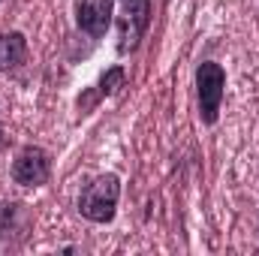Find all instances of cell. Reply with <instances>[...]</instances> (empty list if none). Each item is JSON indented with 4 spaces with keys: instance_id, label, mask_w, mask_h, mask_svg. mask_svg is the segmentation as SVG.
Segmentation results:
<instances>
[{
    "instance_id": "obj_1",
    "label": "cell",
    "mask_w": 259,
    "mask_h": 256,
    "mask_svg": "<svg viewBox=\"0 0 259 256\" xmlns=\"http://www.w3.org/2000/svg\"><path fill=\"white\" fill-rule=\"evenodd\" d=\"M118 199H121V178L106 172L100 178H94L81 196H78V214L91 223H109L115 217V208H118Z\"/></svg>"
},
{
    "instance_id": "obj_2",
    "label": "cell",
    "mask_w": 259,
    "mask_h": 256,
    "mask_svg": "<svg viewBox=\"0 0 259 256\" xmlns=\"http://www.w3.org/2000/svg\"><path fill=\"white\" fill-rule=\"evenodd\" d=\"M196 94H199V118L205 124H214L226 94V69L214 61H205L196 69Z\"/></svg>"
},
{
    "instance_id": "obj_3",
    "label": "cell",
    "mask_w": 259,
    "mask_h": 256,
    "mask_svg": "<svg viewBox=\"0 0 259 256\" xmlns=\"http://www.w3.org/2000/svg\"><path fill=\"white\" fill-rule=\"evenodd\" d=\"M148 24H151V0H124L121 27H118V52L121 55H130L139 49Z\"/></svg>"
},
{
    "instance_id": "obj_4",
    "label": "cell",
    "mask_w": 259,
    "mask_h": 256,
    "mask_svg": "<svg viewBox=\"0 0 259 256\" xmlns=\"http://www.w3.org/2000/svg\"><path fill=\"white\" fill-rule=\"evenodd\" d=\"M49 175H52V157L36 145L21 148V154L12 163V181L21 187H39L49 181Z\"/></svg>"
},
{
    "instance_id": "obj_5",
    "label": "cell",
    "mask_w": 259,
    "mask_h": 256,
    "mask_svg": "<svg viewBox=\"0 0 259 256\" xmlns=\"http://www.w3.org/2000/svg\"><path fill=\"white\" fill-rule=\"evenodd\" d=\"M112 9H115L112 0H78L75 21L88 36L100 39V36H106V30L112 24Z\"/></svg>"
},
{
    "instance_id": "obj_6",
    "label": "cell",
    "mask_w": 259,
    "mask_h": 256,
    "mask_svg": "<svg viewBox=\"0 0 259 256\" xmlns=\"http://www.w3.org/2000/svg\"><path fill=\"white\" fill-rule=\"evenodd\" d=\"M27 58V39L24 33L12 30V33H0V72L18 69Z\"/></svg>"
},
{
    "instance_id": "obj_7",
    "label": "cell",
    "mask_w": 259,
    "mask_h": 256,
    "mask_svg": "<svg viewBox=\"0 0 259 256\" xmlns=\"http://www.w3.org/2000/svg\"><path fill=\"white\" fill-rule=\"evenodd\" d=\"M21 220V205L18 202H0V238H9L18 229Z\"/></svg>"
},
{
    "instance_id": "obj_8",
    "label": "cell",
    "mask_w": 259,
    "mask_h": 256,
    "mask_svg": "<svg viewBox=\"0 0 259 256\" xmlns=\"http://www.w3.org/2000/svg\"><path fill=\"white\" fill-rule=\"evenodd\" d=\"M124 84V66H112L103 78H100V97H109V94H115L118 88Z\"/></svg>"
}]
</instances>
